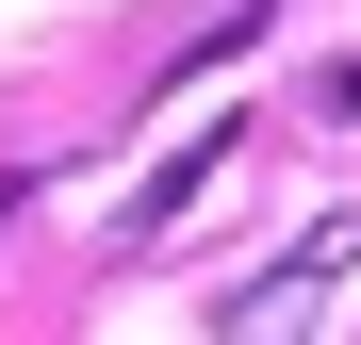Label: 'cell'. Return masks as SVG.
<instances>
[{"label":"cell","instance_id":"cell-1","mask_svg":"<svg viewBox=\"0 0 361 345\" xmlns=\"http://www.w3.org/2000/svg\"><path fill=\"white\" fill-rule=\"evenodd\" d=\"M345 263H361V214H329L312 247H279V263H263L214 329H230V345H263V329H295V313H329V279H345Z\"/></svg>","mask_w":361,"mask_h":345},{"label":"cell","instance_id":"cell-2","mask_svg":"<svg viewBox=\"0 0 361 345\" xmlns=\"http://www.w3.org/2000/svg\"><path fill=\"white\" fill-rule=\"evenodd\" d=\"M214 148H230V132H214ZM214 148H164V164H148V181H132V214H115V230H132V247H148V230H164L180 198H197V181H214Z\"/></svg>","mask_w":361,"mask_h":345}]
</instances>
